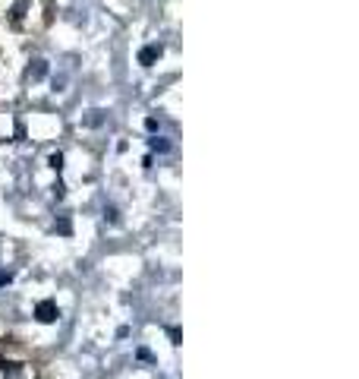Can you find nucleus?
<instances>
[{"label": "nucleus", "mask_w": 359, "mask_h": 379, "mask_svg": "<svg viewBox=\"0 0 359 379\" xmlns=\"http://www.w3.org/2000/svg\"><path fill=\"white\" fill-rule=\"evenodd\" d=\"M47 165H51L54 171H63V155H60V152H54V155L47 158Z\"/></svg>", "instance_id": "39448f33"}, {"label": "nucleus", "mask_w": 359, "mask_h": 379, "mask_svg": "<svg viewBox=\"0 0 359 379\" xmlns=\"http://www.w3.org/2000/svg\"><path fill=\"white\" fill-rule=\"evenodd\" d=\"M13 281V272H0V284H10Z\"/></svg>", "instance_id": "1a4fd4ad"}, {"label": "nucleus", "mask_w": 359, "mask_h": 379, "mask_svg": "<svg viewBox=\"0 0 359 379\" xmlns=\"http://www.w3.org/2000/svg\"><path fill=\"white\" fill-rule=\"evenodd\" d=\"M161 54H164L161 44H145V48L139 51V63H142V66H151V63H158Z\"/></svg>", "instance_id": "f03ea898"}, {"label": "nucleus", "mask_w": 359, "mask_h": 379, "mask_svg": "<svg viewBox=\"0 0 359 379\" xmlns=\"http://www.w3.org/2000/svg\"><path fill=\"white\" fill-rule=\"evenodd\" d=\"M139 360H151V351L148 348H139Z\"/></svg>", "instance_id": "9d476101"}, {"label": "nucleus", "mask_w": 359, "mask_h": 379, "mask_svg": "<svg viewBox=\"0 0 359 379\" xmlns=\"http://www.w3.org/2000/svg\"><path fill=\"white\" fill-rule=\"evenodd\" d=\"M145 126H148L151 133H155V130H158V117H148V120H145Z\"/></svg>", "instance_id": "6e6552de"}, {"label": "nucleus", "mask_w": 359, "mask_h": 379, "mask_svg": "<svg viewBox=\"0 0 359 379\" xmlns=\"http://www.w3.org/2000/svg\"><path fill=\"white\" fill-rule=\"evenodd\" d=\"M167 335H170V341H174V345H180V341H183V332H180L177 326H170V332H167Z\"/></svg>", "instance_id": "0eeeda50"}, {"label": "nucleus", "mask_w": 359, "mask_h": 379, "mask_svg": "<svg viewBox=\"0 0 359 379\" xmlns=\"http://www.w3.org/2000/svg\"><path fill=\"white\" fill-rule=\"evenodd\" d=\"M57 316H60V310H57V303H54V300H41V303L35 306V319H38V322H44V326L57 322Z\"/></svg>", "instance_id": "f257e3e1"}, {"label": "nucleus", "mask_w": 359, "mask_h": 379, "mask_svg": "<svg viewBox=\"0 0 359 379\" xmlns=\"http://www.w3.org/2000/svg\"><path fill=\"white\" fill-rule=\"evenodd\" d=\"M44 76H47V63L44 60H35L29 66V79H44Z\"/></svg>", "instance_id": "7ed1b4c3"}, {"label": "nucleus", "mask_w": 359, "mask_h": 379, "mask_svg": "<svg viewBox=\"0 0 359 379\" xmlns=\"http://www.w3.org/2000/svg\"><path fill=\"white\" fill-rule=\"evenodd\" d=\"M104 218H107L110 225H117V221H120V212L113 209V206H107V209H104Z\"/></svg>", "instance_id": "423d86ee"}, {"label": "nucleus", "mask_w": 359, "mask_h": 379, "mask_svg": "<svg viewBox=\"0 0 359 379\" xmlns=\"http://www.w3.org/2000/svg\"><path fill=\"white\" fill-rule=\"evenodd\" d=\"M148 149H151V152H158V155H164V152H170V142L161 139V136H155V139H148Z\"/></svg>", "instance_id": "20e7f679"}]
</instances>
